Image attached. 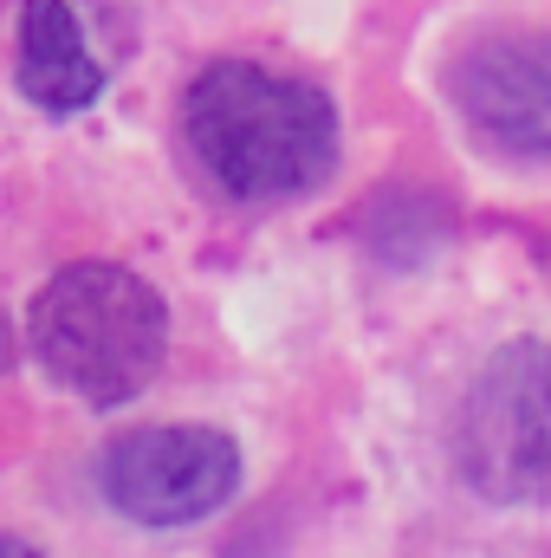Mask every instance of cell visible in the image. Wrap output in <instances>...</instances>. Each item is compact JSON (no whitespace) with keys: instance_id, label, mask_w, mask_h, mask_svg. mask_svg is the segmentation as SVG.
<instances>
[{"instance_id":"obj_1","label":"cell","mask_w":551,"mask_h":558,"mask_svg":"<svg viewBox=\"0 0 551 558\" xmlns=\"http://www.w3.org/2000/svg\"><path fill=\"white\" fill-rule=\"evenodd\" d=\"M182 137L234 202H285L338 169V111L311 78L215 59L182 92Z\"/></svg>"},{"instance_id":"obj_2","label":"cell","mask_w":551,"mask_h":558,"mask_svg":"<svg viewBox=\"0 0 551 558\" xmlns=\"http://www.w3.org/2000/svg\"><path fill=\"white\" fill-rule=\"evenodd\" d=\"M26 338H33L39 371L65 397H78L91 410H118V403L143 397L162 371L169 305L131 267L78 260V267L52 274V286H39V299L26 312Z\"/></svg>"},{"instance_id":"obj_3","label":"cell","mask_w":551,"mask_h":558,"mask_svg":"<svg viewBox=\"0 0 551 558\" xmlns=\"http://www.w3.org/2000/svg\"><path fill=\"white\" fill-rule=\"evenodd\" d=\"M454 474L493 507L551 500V344H506L480 364L454 422Z\"/></svg>"},{"instance_id":"obj_4","label":"cell","mask_w":551,"mask_h":558,"mask_svg":"<svg viewBox=\"0 0 551 558\" xmlns=\"http://www.w3.org/2000/svg\"><path fill=\"white\" fill-rule=\"evenodd\" d=\"M98 487L137 526H188L228 507V494L241 487V448L201 422L131 428L105 448Z\"/></svg>"},{"instance_id":"obj_5","label":"cell","mask_w":551,"mask_h":558,"mask_svg":"<svg viewBox=\"0 0 551 558\" xmlns=\"http://www.w3.org/2000/svg\"><path fill=\"white\" fill-rule=\"evenodd\" d=\"M461 118L506 156H551V33H493L448 72Z\"/></svg>"},{"instance_id":"obj_6","label":"cell","mask_w":551,"mask_h":558,"mask_svg":"<svg viewBox=\"0 0 551 558\" xmlns=\"http://www.w3.org/2000/svg\"><path fill=\"white\" fill-rule=\"evenodd\" d=\"M20 92L39 111H85L105 92V65L91 59L78 13L65 0H26L20 7Z\"/></svg>"},{"instance_id":"obj_7","label":"cell","mask_w":551,"mask_h":558,"mask_svg":"<svg viewBox=\"0 0 551 558\" xmlns=\"http://www.w3.org/2000/svg\"><path fill=\"white\" fill-rule=\"evenodd\" d=\"M0 558H39V553H33L26 539H7V533H0Z\"/></svg>"}]
</instances>
